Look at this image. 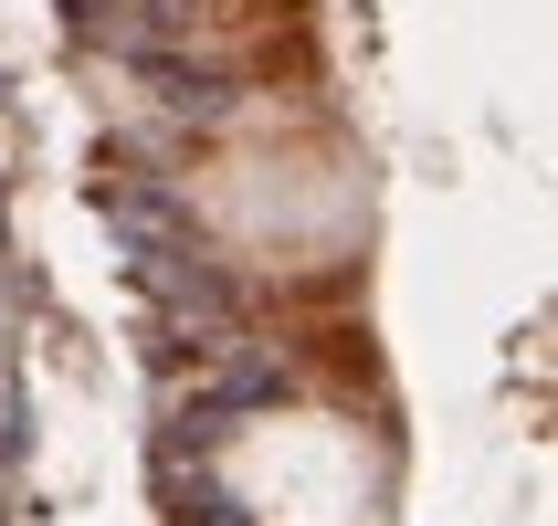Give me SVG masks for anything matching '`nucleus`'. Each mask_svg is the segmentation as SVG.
<instances>
[{
    "label": "nucleus",
    "mask_w": 558,
    "mask_h": 526,
    "mask_svg": "<svg viewBox=\"0 0 558 526\" xmlns=\"http://www.w3.org/2000/svg\"><path fill=\"white\" fill-rule=\"evenodd\" d=\"M190 211L232 264L253 274H338L369 232V180L338 126L316 117H253L201 148Z\"/></svg>",
    "instance_id": "1"
},
{
    "label": "nucleus",
    "mask_w": 558,
    "mask_h": 526,
    "mask_svg": "<svg viewBox=\"0 0 558 526\" xmlns=\"http://www.w3.org/2000/svg\"><path fill=\"white\" fill-rule=\"evenodd\" d=\"M211 485L243 526H379L390 464H379L359 411L275 401V411H253L243 432H221Z\"/></svg>",
    "instance_id": "2"
}]
</instances>
